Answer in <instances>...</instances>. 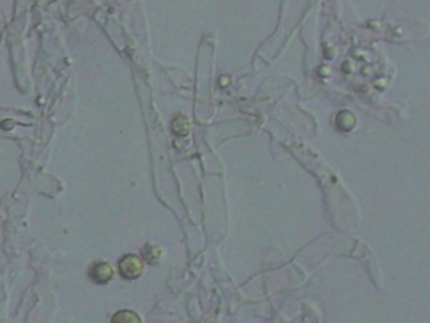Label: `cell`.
<instances>
[{"label":"cell","instance_id":"cell-1","mask_svg":"<svg viewBox=\"0 0 430 323\" xmlns=\"http://www.w3.org/2000/svg\"><path fill=\"white\" fill-rule=\"evenodd\" d=\"M118 271L126 280H135L144 271V260L137 255H126L118 262Z\"/></svg>","mask_w":430,"mask_h":323},{"label":"cell","instance_id":"cell-2","mask_svg":"<svg viewBox=\"0 0 430 323\" xmlns=\"http://www.w3.org/2000/svg\"><path fill=\"white\" fill-rule=\"evenodd\" d=\"M113 277V267L108 262H95L90 267V279L95 284H106Z\"/></svg>","mask_w":430,"mask_h":323},{"label":"cell","instance_id":"cell-3","mask_svg":"<svg viewBox=\"0 0 430 323\" xmlns=\"http://www.w3.org/2000/svg\"><path fill=\"white\" fill-rule=\"evenodd\" d=\"M355 115L350 112H339L337 117H335V126H337L341 131H350L355 126Z\"/></svg>","mask_w":430,"mask_h":323},{"label":"cell","instance_id":"cell-4","mask_svg":"<svg viewBox=\"0 0 430 323\" xmlns=\"http://www.w3.org/2000/svg\"><path fill=\"white\" fill-rule=\"evenodd\" d=\"M161 257H163V251H161L160 246H154V244H147V246L144 248V260L149 264H156L161 260Z\"/></svg>","mask_w":430,"mask_h":323},{"label":"cell","instance_id":"cell-5","mask_svg":"<svg viewBox=\"0 0 430 323\" xmlns=\"http://www.w3.org/2000/svg\"><path fill=\"white\" fill-rule=\"evenodd\" d=\"M172 131L179 137H185V135L190 133V121L183 115H177L176 119L172 121Z\"/></svg>","mask_w":430,"mask_h":323},{"label":"cell","instance_id":"cell-6","mask_svg":"<svg viewBox=\"0 0 430 323\" xmlns=\"http://www.w3.org/2000/svg\"><path fill=\"white\" fill-rule=\"evenodd\" d=\"M113 323H138L140 318H138L135 312H129V311H120L111 318Z\"/></svg>","mask_w":430,"mask_h":323}]
</instances>
